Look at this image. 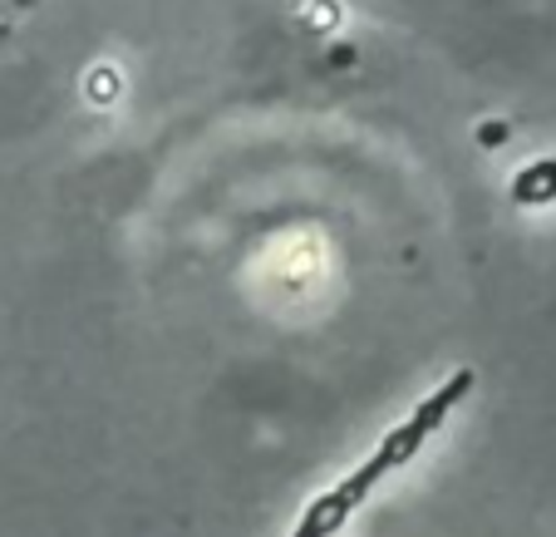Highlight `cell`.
Segmentation results:
<instances>
[{
	"label": "cell",
	"instance_id": "obj_1",
	"mask_svg": "<svg viewBox=\"0 0 556 537\" xmlns=\"http://www.w3.org/2000/svg\"><path fill=\"white\" fill-rule=\"evenodd\" d=\"M468 390H472V370H453L448 379H439V385H433V390L424 395L375 449H369L365 464H355L345 478H336L326 494H315L311 503H305V513L295 517L291 537H336L340 527L369 503V494H375L389 474H400V469H409L414 459H419L424 444H429L433 434L453 420V410L468 400Z\"/></svg>",
	"mask_w": 556,
	"mask_h": 537
}]
</instances>
